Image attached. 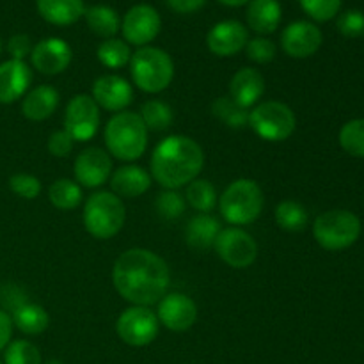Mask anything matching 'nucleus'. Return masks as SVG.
I'll return each mask as SVG.
<instances>
[{
    "mask_svg": "<svg viewBox=\"0 0 364 364\" xmlns=\"http://www.w3.org/2000/svg\"><path fill=\"white\" fill-rule=\"evenodd\" d=\"M162 28V18L155 7L148 4H139L128 9L121 21V32L124 36V41L128 45L148 46L153 39L159 36Z\"/></svg>",
    "mask_w": 364,
    "mask_h": 364,
    "instance_id": "obj_12",
    "label": "nucleus"
},
{
    "mask_svg": "<svg viewBox=\"0 0 364 364\" xmlns=\"http://www.w3.org/2000/svg\"><path fill=\"white\" fill-rule=\"evenodd\" d=\"M151 178L166 191H178L199 176L205 166L203 148L187 135H169L153 149Z\"/></svg>",
    "mask_w": 364,
    "mask_h": 364,
    "instance_id": "obj_2",
    "label": "nucleus"
},
{
    "mask_svg": "<svg viewBox=\"0 0 364 364\" xmlns=\"http://www.w3.org/2000/svg\"><path fill=\"white\" fill-rule=\"evenodd\" d=\"M75 181L82 188H98L112 176V159L109 151L91 146L78 153L73 164Z\"/></svg>",
    "mask_w": 364,
    "mask_h": 364,
    "instance_id": "obj_13",
    "label": "nucleus"
},
{
    "mask_svg": "<svg viewBox=\"0 0 364 364\" xmlns=\"http://www.w3.org/2000/svg\"><path fill=\"white\" fill-rule=\"evenodd\" d=\"M220 230H223L220 223L212 213H199V215L192 217L191 223L187 224L185 240H187L188 247L196 249V251H206V249L213 247Z\"/></svg>",
    "mask_w": 364,
    "mask_h": 364,
    "instance_id": "obj_25",
    "label": "nucleus"
},
{
    "mask_svg": "<svg viewBox=\"0 0 364 364\" xmlns=\"http://www.w3.org/2000/svg\"><path fill=\"white\" fill-rule=\"evenodd\" d=\"M249 31L237 20H224L213 25L206 34V46L217 57H231L245 48Z\"/></svg>",
    "mask_w": 364,
    "mask_h": 364,
    "instance_id": "obj_18",
    "label": "nucleus"
},
{
    "mask_svg": "<svg viewBox=\"0 0 364 364\" xmlns=\"http://www.w3.org/2000/svg\"><path fill=\"white\" fill-rule=\"evenodd\" d=\"M100 127V107L89 95H75L64 110V132L75 142L91 141Z\"/></svg>",
    "mask_w": 364,
    "mask_h": 364,
    "instance_id": "obj_11",
    "label": "nucleus"
},
{
    "mask_svg": "<svg viewBox=\"0 0 364 364\" xmlns=\"http://www.w3.org/2000/svg\"><path fill=\"white\" fill-rule=\"evenodd\" d=\"M185 201L192 206L194 210L201 213H210L219 203V196H217L215 187L210 183L208 180H198L187 185V192H185Z\"/></svg>",
    "mask_w": 364,
    "mask_h": 364,
    "instance_id": "obj_30",
    "label": "nucleus"
},
{
    "mask_svg": "<svg viewBox=\"0 0 364 364\" xmlns=\"http://www.w3.org/2000/svg\"><path fill=\"white\" fill-rule=\"evenodd\" d=\"M274 217H276V224L284 231H290V233H299V231L306 230L308 226V210L297 201H281L279 205L276 206V212H274Z\"/></svg>",
    "mask_w": 364,
    "mask_h": 364,
    "instance_id": "obj_29",
    "label": "nucleus"
},
{
    "mask_svg": "<svg viewBox=\"0 0 364 364\" xmlns=\"http://www.w3.org/2000/svg\"><path fill=\"white\" fill-rule=\"evenodd\" d=\"M112 283L117 294L134 306L156 304L171 284L167 263L148 249L134 247L116 259L112 269Z\"/></svg>",
    "mask_w": 364,
    "mask_h": 364,
    "instance_id": "obj_1",
    "label": "nucleus"
},
{
    "mask_svg": "<svg viewBox=\"0 0 364 364\" xmlns=\"http://www.w3.org/2000/svg\"><path fill=\"white\" fill-rule=\"evenodd\" d=\"M73 52L71 46L60 38H46L36 43L31 53V63L34 70L41 75H59L71 64Z\"/></svg>",
    "mask_w": 364,
    "mask_h": 364,
    "instance_id": "obj_16",
    "label": "nucleus"
},
{
    "mask_svg": "<svg viewBox=\"0 0 364 364\" xmlns=\"http://www.w3.org/2000/svg\"><path fill=\"white\" fill-rule=\"evenodd\" d=\"M148 128L139 112L123 110L107 121L103 141L107 151L114 159L123 162H134L141 159L148 148Z\"/></svg>",
    "mask_w": 364,
    "mask_h": 364,
    "instance_id": "obj_3",
    "label": "nucleus"
},
{
    "mask_svg": "<svg viewBox=\"0 0 364 364\" xmlns=\"http://www.w3.org/2000/svg\"><path fill=\"white\" fill-rule=\"evenodd\" d=\"M11 320L18 331L28 336H36L48 329L50 316L43 306L34 302H23L11 311Z\"/></svg>",
    "mask_w": 364,
    "mask_h": 364,
    "instance_id": "obj_26",
    "label": "nucleus"
},
{
    "mask_svg": "<svg viewBox=\"0 0 364 364\" xmlns=\"http://www.w3.org/2000/svg\"><path fill=\"white\" fill-rule=\"evenodd\" d=\"M212 112L217 119L230 128L249 127V110L235 103L230 96H220L212 103Z\"/></svg>",
    "mask_w": 364,
    "mask_h": 364,
    "instance_id": "obj_33",
    "label": "nucleus"
},
{
    "mask_svg": "<svg viewBox=\"0 0 364 364\" xmlns=\"http://www.w3.org/2000/svg\"><path fill=\"white\" fill-rule=\"evenodd\" d=\"M6 364H41V352L27 340L11 341L4 354Z\"/></svg>",
    "mask_w": 364,
    "mask_h": 364,
    "instance_id": "obj_35",
    "label": "nucleus"
},
{
    "mask_svg": "<svg viewBox=\"0 0 364 364\" xmlns=\"http://www.w3.org/2000/svg\"><path fill=\"white\" fill-rule=\"evenodd\" d=\"M39 16L57 27L73 25L84 16V0H36Z\"/></svg>",
    "mask_w": 364,
    "mask_h": 364,
    "instance_id": "obj_23",
    "label": "nucleus"
},
{
    "mask_svg": "<svg viewBox=\"0 0 364 364\" xmlns=\"http://www.w3.org/2000/svg\"><path fill=\"white\" fill-rule=\"evenodd\" d=\"M32 48H34V45H32L31 38L27 34H14L7 41V52L16 60H23L25 57H31Z\"/></svg>",
    "mask_w": 364,
    "mask_h": 364,
    "instance_id": "obj_42",
    "label": "nucleus"
},
{
    "mask_svg": "<svg viewBox=\"0 0 364 364\" xmlns=\"http://www.w3.org/2000/svg\"><path fill=\"white\" fill-rule=\"evenodd\" d=\"M160 322L156 313L144 306H132L124 309L116 322V333L123 343L130 347H146L159 336Z\"/></svg>",
    "mask_w": 364,
    "mask_h": 364,
    "instance_id": "obj_9",
    "label": "nucleus"
},
{
    "mask_svg": "<svg viewBox=\"0 0 364 364\" xmlns=\"http://www.w3.org/2000/svg\"><path fill=\"white\" fill-rule=\"evenodd\" d=\"M9 188L23 199H36L41 192V181L32 174L18 173L9 178Z\"/></svg>",
    "mask_w": 364,
    "mask_h": 364,
    "instance_id": "obj_39",
    "label": "nucleus"
},
{
    "mask_svg": "<svg viewBox=\"0 0 364 364\" xmlns=\"http://www.w3.org/2000/svg\"><path fill=\"white\" fill-rule=\"evenodd\" d=\"M92 100L109 112H123L134 102V87L119 75H103L92 84Z\"/></svg>",
    "mask_w": 364,
    "mask_h": 364,
    "instance_id": "obj_17",
    "label": "nucleus"
},
{
    "mask_svg": "<svg viewBox=\"0 0 364 364\" xmlns=\"http://www.w3.org/2000/svg\"><path fill=\"white\" fill-rule=\"evenodd\" d=\"M0 364H2V363H0Z\"/></svg>",
    "mask_w": 364,
    "mask_h": 364,
    "instance_id": "obj_48",
    "label": "nucleus"
},
{
    "mask_svg": "<svg viewBox=\"0 0 364 364\" xmlns=\"http://www.w3.org/2000/svg\"><path fill=\"white\" fill-rule=\"evenodd\" d=\"M166 2L167 6H169L173 11H176V13L188 14L201 9V7L205 6L206 0H166Z\"/></svg>",
    "mask_w": 364,
    "mask_h": 364,
    "instance_id": "obj_43",
    "label": "nucleus"
},
{
    "mask_svg": "<svg viewBox=\"0 0 364 364\" xmlns=\"http://www.w3.org/2000/svg\"><path fill=\"white\" fill-rule=\"evenodd\" d=\"M85 231L96 240L114 238L127 223V208L123 199L110 191H100L89 196L84 205Z\"/></svg>",
    "mask_w": 364,
    "mask_h": 364,
    "instance_id": "obj_5",
    "label": "nucleus"
},
{
    "mask_svg": "<svg viewBox=\"0 0 364 364\" xmlns=\"http://www.w3.org/2000/svg\"><path fill=\"white\" fill-rule=\"evenodd\" d=\"M156 318L173 333H185L198 320V304L185 294H166L159 301Z\"/></svg>",
    "mask_w": 364,
    "mask_h": 364,
    "instance_id": "obj_15",
    "label": "nucleus"
},
{
    "mask_svg": "<svg viewBox=\"0 0 364 364\" xmlns=\"http://www.w3.org/2000/svg\"><path fill=\"white\" fill-rule=\"evenodd\" d=\"M46 364H64V363H60V361H57V359H52V361H48Z\"/></svg>",
    "mask_w": 364,
    "mask_h": 364,
    "instance_id": "obj_46",
    "label": "nucleus"
},
{
    "mask_svg": "<svg viewBox=\"0 0 364 364\" xmlns=\"http://www.w3.org/2000/svg\"><path fill=\"white\" fill-rule=\"evenodd\" d=\"M245 53H247V59L252 60V63L269 64L276 59L277 48L270 39L258 36V38L249 39L247 45H245Z\"/></svg>",
    "mask_w": 364,
    "mask_h": 364,
    "instance_id": "obj_38",
    "label": "nucleus"
},
{
    "mask_svg": "<svg viewBox=\"0 0 364 364\" xmlns=\"http://www.w3.org/2000/svg\"><path fill=\"white\" fill-rule=\"evenodd\" d=\"M32 84V70L25 60L9 59L0 64V103L9 105L27 95Z\"/></svg>",
    "mask_w": 364,
    "mask_h": 364,
    "instance_id": "obj_19",
    "label": "nucleus"
},
{
    "mask_svg": "<svg viewBox=\"0 0 364 364\" xmlns=\"http://www.w3.org/2000/svg\"><path fill=\"white\" fill-rule=\"evenodd\" d=\"M313 235L320 247L327 251H343L358 242L361 235V220L348 210H329L316 217Z\"/></svg>",
    "mask_w": 364,
    "mask_h": 364,
    "instance_id": "obj_7",
    "label": "nucleus"
},
{
    "mask_svg": "<svg viewBox=\"0 0 364 364\" xmlns=\"http://www.w3.org/2000/svg\"><path fill=\"white\" fill-rule=\"evenodd\" d=\"M11 336H13V320L11 315L0 309V350L11 343Z\"/></svg>",
    "mask_w": 364,
    "mask_h": 364,
    "instance_id": "obj_44",
    "label": "nucleus"
},
{
    "mask_svg": "<svg viewBox=\"0 0 364 364\" xmlns=\"http://www.w3.org/2000/svg\"><path fill=\"white\" fill-rule=\"evenodd\" d=\"M217 205L228 224L240 228L252 224L262 215L265 198L262 187L255 180L238 178L228 185Z\"/></svg>",
    "mask_w": 364,
    "mask_h": 364,
    "instance_id": "obj_4",
    "label": "nucleus"
},
{
    "mask_svg": "<svg viewBox=\"0 0 364 364\" xmlns=\"http://www.w3.org/2000/svg\"><path fill=\"white\" fill-rule=\"evenodd\" d=\"M265 95V78L255 68H242L231 77L230 98L244 109H251Z\"/></svg>",
    "mask_w": 364,
    "mask_h": 364,
    "instance_id": "obj_20",
    "label": "nucleus"
},
{
    "mask_svg": "<svg viewBox=\"0 0 364 364\" xmlns=\"http://www.w3.org/2000/svg\"><path fill=\"white\" fill-rule=\"evenodd\" d=\"M151 180V174L144 167L123 166L110 176V188L117 198L134 199L149 191Z\"/></svg>",
    "mask_w": 364,
    "mask_h": 364,
    "instance_id": "obj_21",
    "label": "nucleus"
},
{
    "mask_svg": "<svg viewBox=\"0 0 364 364\" xmlns=\"http://www.w3.org/2000/svg\"><path fill=\"white\" fill-rule=\"evenodd\" d=\"M336 27L345 38H361L364 36V13L358 9L345 11L338 16Z\"/></svg>",
    "mask_w": 364,
    "mask_h": 364,
    "instance_id": "obj_40",
    "label": "nucleus"
},
{
    "mask_svg": "<svg viewBox=\"0 0 364 364\" xmlns=\"http://www.w3.org/2000/svg\"><path fill=\"white\" fill-rule=\"evenodd\" d=\"M323 41L322 31L311 21H294L281 34V48L291 59H308L315 55Z\"/></svg>",
    "mask_w": 364,
    "mask_h": 364,
    "instance_id": "obj_14",
    "label": "nucleus"
},
{
    "mask_svg": "<svg viewBox=\"0 0 364 364\" xmlns=\"http://www.w3.org/2000/svg\"><path fill=\"white\" fill-rule=\"evenodd\" d=\"M302 11L316 21H329L340 13L341 0H299Z\"/></svg>",
    "mask_w": 364,
    "mask_h": 364,
    "instance_id": "obj_37",
    "label": "nucleus"
},
{
    "mask_svg": "<svg viewBox=\"0 0 364 364\" xmlns=\"http://www.w3.org/2000/svg\"><path fill=\"white\" fill-rule=\"evenodd\" d=\"M85 21H87V27L91 28L92 34L100 36V38L110 39L121 31V18L112 7L103 6V4H98V6L85 7Z\"/></svg>",
    "mask_w": 364,
    "mask_h": 364,
    "instance_id": "obj_27",
    "label": "nucleus"
},
{
    "mask_svg": "<svg viewBox=\"0 0 364 364\" xmlns=\"http://www.w3.org/2000/svg\"><path fill=\"white\" fill-rule=\"evenodd\" d=\"M139 116L144 121L146 128L153 132L167 130L174 119L173 109L160 100H148V102L142 103Z\"/></svg>",
    "mask_w": 364,
    "mask_h": 364,
    "instance_id": "obj_32",
    "label": "nucleus"
},
{
    "mask_svg": "<svg viewBox=\"0 0 364 364\" xmlns=\"http://www.w3.org/2000/svg\"><path fill=\"white\" fill-rule=\"evenodd\" d=\"M0 53H2V39H0Z\"/></svg>",
    "mask_w": 364,
    "mask_h": 364,
    "instance_id": "obj_47",
    "label": "nucleus"
},
{
    "mask_svg": "<svg viewBox=\"0 0 364 364\" xmlns=\"http://www.w3.org/2000/svg\"><path fill=\"white\" fill-rule=\"evenodd\" d=\"M340 144L348 155L364 159V119H352L341 127Z\"/></svg>",
    "mask_w": 364,
    "mask_h": 364,
    "instance_id": "obj_34",
    "label": "nucleus"
},
{
    "mask_svg": "<svg viewBox=\"0 0 364 364\" xmlns=\"http://www.w3.org/2000/svg\"><path fill=\"white\" fill-rule=\"evenodd\" d=\"M60 95L52 85H38L21 100V114L28 121H45L57 110Z\"/></svg>",
    "mask_w": 364,
    "mask_h": 364,
    "instance_id": "obj_22",
    "label": "nucleus"
},
{
    "mask_svg": "<svg viewBox=\"0 0 364 364\" xmlns=\"http://www.w3.org/2000/svg\"><path fill=\"white\" fill-rule=\"evenodd\" d=\"M217 256L231 269H247L258 258V244L242 228L231 226L220 230L215 244Z\"/></svg>",
    "mask_w": 364,
    "mask_h": 364,
    "instance_id": "obj_10",
    "label": "nucleus"
},
{
    "mask_svg": "<svg viewBox=\"0 0 364 364\" xmlns=\"http://www.w3.org/2000/svg\"><path fill=\"white\" fill-rule=\"evenodd\" d=\"M96 57L100 63L110 70H119V68L127 66L132 59V50L130 45L123 39L110 38L105 39L102 45L96 50Z\"/></svg>",
    "mask_w": 364,
    "mask_h": 364,
    "instance_id": "obj_31",
    "label": "nucleus"
},
{
    "mask_svg": "<svg viewBox=\"0 0 364 364\" xmlns=\"http://www.w3.org/2000/svg\"><path fill=\"white\" fill-rule=\"evenodd\" d=\"M247 25L258 34H272L283 18L279 0H251L247 6Z\"/></svg>",
    "mask_w": 364,
    "mask_h": 364,
    "instance_id": "obj_24",
    "label": "nucleus"
},
{
    "mask_svg": "<svg viewBox=\"0 0 364 364\" xmlns=\"http://www.w3.org/2000/svg\"><path fill=\"white\" fill-rule=\"evenodd\" d=\"M217 2L224 4V6L228 7H238V6H245V4H249L251 0H217Z\"/></svg>",
    "mask_w": 364,
    "mask_h": 364,
    "instance_id": "obj_45",
    "label": "nucleus"
},
{
    "mask_svg": "<svg viewBox=\"0 0 364 364\" xmlns=\"http://www.w3.org/2000/svg\"><path fill=\"white\" fill-rule=\"evenodd\" d=\"M185 208H187V201L176 191H164L155 199L156 213L166 220H174L183 215Z\"/></svg>",
    "mask_w": 364,
    "mask_h": 364,
    "instance_id": "obj_36",
    "label": "nucleus"
},
{
    "mask_svg": "<svg viewBox=\"0 0 364 364\" xmlns=\"http://www.w3.org/2000/svg\"><path fill=\"white\" fill-rule=\"evenodd\" d=\"M82 198L84 194L80 185L68 178H60L48 187V201L57 210H75L80 206Z\"/></svg>",
    "mask_w": 364,
    "mask_h": 364,
    "instance_id": "obj_28",
    "label": "nucleus"
},
{
    "mask_svg": "<svg viewBox=\"0 0 364 364\" xmlns=\"http://www.w3.org/2000/svg\"><path fill=\"white\" fill-rule=\"evenodd\" d=\"M73 144L75 141L71 139V135L68 134V132L57 130L48 137V144H46V148H48L50 155L57 156V159H64V156H68L71 153Z\"/></svg>",
    "mask_w": 364,
    "mask_h": 364,
    "instance_id": "obj_41",
    "label": "nucleus"
},
{
    "mask_svg": "<svg viewBox=\"0 0 364 364\" xmlns=\"http://www.w3.org/2000/svg\"><path fill=\"white\" fill-rule=\"evenodd\" d=\"M249 127L263 141L283 142L294 135L297 128L295 112L283 102H262L249 112Z\"/></svg>",
    "mask_w": 364,
    "mask_h": 364,
    "instance_id": "obj_8",
    "label": "nucleus"
},
{
    "mask_svg": "<svg viewBox=\"0 0 364 364\" xmlns=\"http://www.w3.org/2000/svg\"><path fill=\"white\" fill-rule=\"evenodd\" d=\"M134 84L141 91L159 95L166 91L174 78V63L169 53L156 46H141L130 59Z\"/></svg>",
    "mask_w": 364,
    "mask_h": 364,
    "instance_id": "obj_6",
    "label": "nucleus"
}]
</instances>
